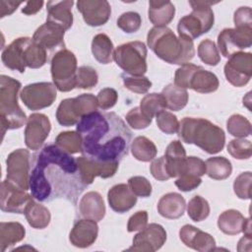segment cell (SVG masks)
I'll return each mask as SVG.
<instances>
[{"label": "cell", "mask_w": 252, "mask_h": 252, "mask_svg": "<svg viewBox=\"0 0 252 252\" xmlns=\"http://www.w3.org/2000/svg\"><path fill=\"white\" fill-rule=\"evenodd\" d=\"M24 214L29 224L36 229L45 228L51 220L49 210L34 200L29 204Z\"/></svg>", "instance_id": "1f68e13d"}, {"label": "cell", "mask_w": 252, "mask_h": 252, "mask_svg": "<svg viewBox=\"0 0 252 252\" xmlns=\"http://www.w3.org/2000/svg\"><path fill=\"white\" fill-rule=\"evenodd\" d=\"M226 128L228 133L235 138H246L251 134V123L241 114L231 115L226 122Z\"/></svg>", "instance_id": "60d3db41"}, {"label": "cell", "mask_w": 252, "mask_h": 252, "mask_svg": "<svg viewBox=\"0 0 252 252\" xmlns=\"http://www.w3.org/2000/svg\"><path fill=\"white\" fill-rule=\"evenodd\" d=\"M161 94L165 100V107L173 111L181 110L188 102V93L186 89L177 87L174 84H169L164 87Z\"/></svg>", "instance_id": "d6a6232c"}, {"label": "cell", "mask_w": 252, "mask_h": 252, "mask_svg": "<svg viewBox=\"0 0 252 252\" xmlns=\"http://www.w3.org/2000/svg\"><path fill=\"white\" fill-rule=\"evenodd\" d=\"M126 121L128 125L136 130H141L147 128L151 123L152 119L148 118L140 109L139 106L132 108L126 114Z\"/></svg>", "instance_id": "f5cc1de1"}, {"label": "cell", "mask_w": 252, "mask_h": 252, "mask_svg": "<svg viewBox=\"0 0 252 252\" xmlns=\"http://www.w3.org/2000/svg\"><path fill=\"white\" fill-rule=\"evenodd\" d=\"M198 56L209 66H216L220 61V55L216 43L211 39H204L198 45Z\"/></svg>", "instance_id": "b9f144b4"}, {"label": "cell", "mask_w": 252, "mask_h": 252, "mask_svg": "<svg viewBox=\"0 0 252 252\" xmlns=\"http://www.w3.org/2000/svg\"><path fill=\"white\" fill-rule=\"evenodd\" d=\"M55 145L70 155L82 151V139L77 131L60 132L55 139Z\"/></svg>", "instance_id": "74e56055"}, {"label": "cell", "mask_w": 252, "mask_h": 252, "mask_svg": "<svg viewBox=\"0 0 252 252\" xmlns=\"http://www.w3.org/2000/svg\"><path fill=\"white\" fill-rule=\"evenodd\" d=\"M141 25L142 19L137 12H125L117 19V27L126 33L136 32L141 28Z\"/></svg>", "instance_id": "c3c4849f"}, {"label": "cell", "mask_w": 252, "mask_h": 252, "mask_svg": "<svg viewBox=\"0 0 252 252\" xmlns=\"http://www.w3.org/2000/svg\"><path fill=\"white\" fill-rule=\"evenodd\" d=\"M210 211L208 201L199 195L194 196L187 205L188 217L196 222L206 220L210 215Z\"/></svg>", "instance_id": "ab89813d"}, {"label": "cell", "mask_w": 252, "mask_h": 252, "mask_svg": "<svg viewBox=\"0 0 252 252\" xmlns=\"http://www.w3.org/2000/svg\"><path fill=\"white\" fill-rule=\"evenodd\" d=\"M148 15L155 27H166L174 18L175 7L167 0H150Z\"/></svg>", "instance_id": "4316f807"}, {"label": "cell", "mask_w": 252, "mask_h": 252, "mask_svg": "<svg viewBox=\"0 0 252 252\" xmlns=\"http://www.w3.org/2000/svg\"><path fill=\"white\" fill-rule=\"evenodd\" d=\"M186 208L185 199L176 192H170L163 195L158 203V214L169 220H176L183 216Z\"/></svg>", "instance_id": "d4e9b609"}, {"label": "cell", "mask_w": 252, "mask_h": 252, "mask_svg": "<svg viewBox=\"0 0 252 252\" xmlns=\"http://www.w3.org/2000/svg\"><path fill=\"white\" fill-rule=\"evenodd\" d=\"M76 160L81 179L87 187L93 183L96 176L102 178L112 177L116 173L119 165V162L117 161L101 162L89 158L85 156L77 158Z\"/></svg>", "instance_id": "2e32d148"}, {"label": "cell", "mask_w": 252, "mask_h": 252, "mask_svg": "<svg viewBox=\"0 0 252 252\" xmlns=\"http://www.w3.org/2000/svg\"><path fill=\"white\" fill-rule=\"evenodd\" d=\"M202 182L201 177L197 176H189V175H182L177 177L175 180L176 187L183 192H188L196 189Z\"/></svg>", "instance_id": "91938a15"}, {"label": "cell", "mask_w": 252, "mask_h": 252, "mask_svg": "<svg viewBox=\"0 0 252 252\" xmlns=\"http://www.w3.org/2000/svg\"><path fill=\"white\" fill-rule=\"evenodd\" d=\"M124 87L136 94H146L152 88V82L145 76H132L126 73L121 75Z\"/></svg>", "instance_id": "f6af8a7d"}, {"label": "cell", "mask_w": 252, "mask_h": 252, "mask_svg": "<svg viewBox=\"0 0 252 252\" xmlns=\"http://www.w3.org/2000/svg\"><path fill=\"white\" fill-rule=\"evenodd\" d=\"M57 89L53 83L39 82L27 85L20 94L24 104L31 110L50 106L56 99Z\"/></svg>", "instance_id": "30bf717a"}, {"label": "cell", "mask_w": 252, "mask_h": 252, "mask_svg": "<svg viewBox=\"0 0 252 252\" xmlns=\"http://www.w3.org/2000/svg\"><path fill=\"white\" fill-rule=\"evenodd\" d=\"M206 173L205 161L197 157H186L182 167L179 172V176L189 175L202 177Z\"/></svg>", "instance_id": "7dc6e473"}, {"label": "cell", "mask_w": 252, "mask_h": 252, "mask_svg": "<svg viewBox=\"0 0 252 252\" xmlns=\"http://www.w3.org/2000/svg\"><path fill=\"white\" fill-rule=\"evenodd\" d=\"M26 229L17 221L0 222V251L5 252L11 246L25 238Z\"/></svg>", "instance_id": "83f0119b"}, {"label": "cell", "mask_w": 252, "mask_h": 252, "mask_svg": "<svg viewBox=\"0 0 252 252\" xmlns=\"http://www.w3.org/2000/svg\"><path fill=\"white\" fill-rule=\"evenodd\" d=\"M76 127L83 156L101 162H120L128 155L132 132L116 113L95 110L83 116Z\"/></svg>", "instance_id": "7a4b0ae2"}, {"label": "cell", "mask_w": 252, "mask_h": 252, "mask_svg": "<svg viewBox=\"0 0 252 252\" xmlns=\"http://www.w3.org/2000/svg\"><path fill=\"white\" fill-rule=\"evenodd\" d=\"M79 212L84 219L95 221L101 220L105 216V205L102 196L95 191L86 193L80 200Z\"/></svg>", "instance_id": "cb8c5ba5"}, {"label": "cell", "mask_w": 252, "mask_h": 252, "mask_svg": "<svg viewBox=\"0 0 252 252\" xmlns=\"http://www.w3.org/2000/svg\"><path fill=\"white\" fill-rule=\"evenodd\" d=\"M156 119H157L158 127L163 133L167 135L177 133L178 127H179V121L173 113L162 110L156 115Z\"/></svg>", "instance_id": "681fc988"}, {"label": "cell", "mask_w": 252, "mask_h": 252, "mask_svg": "<svg viewBox=\"0 0 252 252\" xmlns=\"http://www.w3.org/2000/svg\"><path fill=\"white\" fill-rule=\"evenodd\" d=\"M233 22L235 28H252V10L250 7H239L233 16Z\"/></svg>", "instance_id": "680465c9"}, {"label": "cell", "mask_w": 252, "mask_h": 252, "mask_svg": "<svg viewBox=\"0 0 252 252\" xmlns=\"http://www.w3.org/2000/svg\"><path fill=\"white\" fill-rule=\"evenodd\" d=\"M98 82V76L91 66H81L77 70L76 74V88L90 90L96 86Z\"/></svg>", "instance_id": "ee69618b"}, {"label": "cell", "mask_w": 252, "mask_h": 252, "mask_svg": "<svg viewBox=\"0 0 252 252\" xmlns=\"http://www.w3.org/2000/svg\"><path fill=\"white\" fill-rule=\"evenodd\" d=\"M130 150L136 159L145 162L153 160L158 153L155 143L145 136L136 137L132 141Z\"/></svg>", "instance_id": "836d02e7"}, {"label": "cell", "mask_w": 252, "mask_h": 252, "mask_svg": "<svg viewBox=\"0 0 252 252\" xmlns=\"http://www.w3.org/2000/svg\"><path fill=\"white\" fill-rule=\"evenodd\" d=\"M147 47L142 41H130L116 47L113 60L124 73L132 76H144L148 70Z\"/></svg>", "instance_id": "52a82bcc"}, {"label": "cell", "mask_w": 252, "mask_h": 252, "mask_svg": "<svg viewBox=\"0 0 252 252\" xmlns=\"http://www.w3.org/2000/svg\"><path fill=\"white\" fill-rule=\"evenodd\" d=\"M219 85V79L213 72L198 66L190 77L187 89H192L200 94H210L216 92Z\"/></svg>", "instance_id": "484cf974"}, {"label": "cell", "mask_w": 252, "mask_h": 252, "mask_svg": "<svg viewBox=\"0 0 252 252\" xmlns=\"http://www.w3.org/2000/svg\"><path fill=\"white\" fill-rule=\"evenodd\" d=\"M44 2L43 1H29L26 3L25 7L22 8V13L30 16V15H34L40 9L42 8Z\"/></svg>", "instance_id": "6125c7cd"}, {"label": "cell", "mask_w": 252, "mask_h": 252, "mask_svg": "<svg viewBox=\"0 0 252 252\" xmlns=\"http://www.w3.org/2000/svg\"><path fill=\"white\" fill-rule=\"evenodd\" d=\"M110 208L119 214L128 212L137 203V196L131 191L128 184L119 183L112 186L107 193Z\"/></svg>", "instance_id": "7402d4cb"}, {"label": "cell", "mask_w": 252, "mask_h": 252, "mask_svg": "<svg viewBox=\"0 0 252 252\" xmlns=\"http://www.w3.org/2000/svg\"><path fill=\"white\" fill-rule=\"evenodd\" d=\"M179 237L183 244L199 252L212 251L216 246V240L211 234L191 224H185L180 228Z\"/></svg>", "instance_id": "d6986e66"}, {"label": "cell", "mask_w": 252, "mask_h": 252, "mask_svg": "<svg viewBox=\"0 0 252 252\" xmlns=\"http://www.w3.org/2000/svg\"><path fill=\"white\" fill-rule=\"evenodd\" d=\"M148 46L161 60L169 64L183 65L195 55L193 40L176 36L167 27H154L147 35Z\"/></svg>", "instance_id": "3957f363"}, {"label": "cell", "mask_w": 252, "mask_h": 252, "mask_svg": "<svg viewBox=\"0 0 252 252\" xmlns=\"http://www.w3.org/2000/svg\"><path fill=\"white\" fill-rule=\"evenodd\" d=\"M197 65L192 63H185L181 65L176 71L174 75V85L177 87L187 89L188 88V82L190 80V77L192 73L197 69Z\"/></svg>", "instance_id": "11a10c76"}, {"label": "cell", "mask_w": 252, "mask_h": 252, "mask_svg": "<svg viewBox=\"0 0 252 252\" xmlns=\"http://www.w3.org/2000/svg\"><path fill=\"white\" fill-rule=\"evenodd\" d=\"M92 52L94 59L100 64H109L113 60L114 46L105 33H97L92 40Z\"/></svg>", "instance_id": "4dcf8cb0"}, {"label": "cell", "mask_w": 252, "mask_h": 252, "mask_svg": "<svg viewBox=\"0 0 252 252\" xmlns=\"http://www.w3.org/2000/svg\"><path fill=\"white\" fill-rule=\"evenodd\" d=\"M6 180L16 187L28 191L30 189L31 154L26 149H18L10 153L6 159Z\"/></svg>", "instance_id": "9c48e42d"}, {"label": "cell", "mask_w": 252, "mask_h": 252, "mask_svg": "<svg viewBox=\"0 0 252 252\" xmlns=\"http://www.w3.org/2000/svg\"><path fill=\"white\" fill-rule=\"evenodd\" d=\"M223 71L228 83L237 88L244 87L252 76V54L240 51L231 55Z\"/></svg>", "instance_id": "7c38bea8"}, {"label": "cell", "mask_w": 252, "mask_h": 252, "mask_svg": "<svg viewBox=\"0 0 252 252\" xmlns=\"http://www.w3.org/2000/svg\"><path fill=\"white\" fill-rule=\"evenodd\" d=\"M32 37L23 36L14 39L9 45H7L1 54L3 64L14 71L24 73L26 71L25 64V50Z\"/></svg>", "instance_id": "ffe728a7"}, {"label": "cell", "mask_w": 252, "mask_h": 252, "mask_svg": "<svg viewBox=\"0 0 252 252\" xmlns=\"http://www.w3.org/2000/svg\"><path fill=\"white\" fill-rule=\"evenodd\" d=\"M148 225V213L147 211H138L132 215L127 223L128 232L141 231Z\"/></svg>", "instance_id": "6f0895ef"}, {"label": "cell", "mask_w": 252, "mask_h": 252, "mask_svg": "<svg viewBox=\"0 0 252 252\" xmlns=\"http://www.w3.org/2000/svg\"><path fill=\"white\" fill-rule=\"evenodd\" d=\"M47 57V50L35 43L32 38L25 50L26 67L31 69L40 68L46 63Z\"/></svg>", "instance_id": "d590c367"}, {"label": "cell", "mask_w": 252, "mask_h": 252, "mask_svg": "<svg viewBox=\"0 0 252 252\" xmlns=\"http://www.w3.org/2000/svg\"><path fill=\"white\" fill-rule=\"evenodd\" d=\"M128 186L138 197L147 198L152 194V184L144 176H132L128 179Z\"/></svg>", "instance_id": "816d5d0a"}, {"label": "cell", "mask_w": 252, "mask_h": 252, "mask_svg": "<svg viewBox=\"0 0 252 252\" xmlns=\"http://www.w3.org/2000/svg\"><path fill=\"white\" fill-rule=\"evenodd\" d=\"M206 173L215 180H223L232 172L231 162L224 157H213L206 160Z\"/></svg>", "instance_id": "e575fe53"}, {"label": "cell", "mask_w": 252, "mask_h": 252, "mask_svg": "<svg viewBox=\"0 0 252 252\" xmlns=\"http://www.w3.org/2000/svg\"><path fill=\"white\" fill-rule=\"evenodd\" d=\"M64 34L65 30L62 27L50 22H45L36 29L32 35V40L46 50H61L65 48Z\"/></svg>", "instance_id": "ac0fdd59"}, {"label": "cell", "mask_w": 252, "mask_h": 252, "mask_svg": "<svg viewBox=\"0 0 252 252\" xmlns=\"http://www.w3.org/2000/svg\"><path fill=\"white\" fill-rule=\"evenodd\" d=\"M74 1H48L46 3L47 17L46 22H50L62 27L65 31L69 30L73 25L72 6Z\"/></svg>", "instance_id": "603a6c76"}, {"label": "cell", "mask_w": 252, "mask_h": 252, "mask_svg": "<svg viewBox=\"0 0 252 252\" xmlns=\"http://www.w3.org/2000/svg\"><path fill=\"white\" fill-rule=\"evenodd\" d=\"M150 170L154 178L159 181H165L170 178L167 170V165H166V160L165 157H159L157 158H154L151 165H150Z\"/></svg>", "instance_id": "9f6ffc18"}, {"label": "cell", "mask_w": 252, "mask_h": 252, "mask_svg": "<svg viewBox=\"0 0 252 252\" xmlns=\"http://www.w3.org/2000/svg\"><path fill=\"white\" fill-rule=\"evenodd\" d=\"M228 154L236 159H248L252 154V145L245 138H236L227 145Z\"/></svg>", "instance_id": "bcb514c9"}, {"label": "cell", "mask_w": 252, "mask_h": 252, "mask_svg": "<svg viewBox=\"0 0 252 252\" xmlns=\"http://www.w3.org/2000/svg\"><path fill=\"white\" fill-rule=\"evenodd\" d=\"M77 58L75 54L63 48L58 50L51 59L50 72L53 84L60 92H70L76 88Z\"/></svg>", "instance_id": "ba28073f"}, {"label": "cell", "mask_w": 252, "mask_h": 252, "mask_svg": "<svg viewBox=\"0 0 252 252\" xmlns=\"http://www.w3.org/2000/svg\"><path fill=\"white\" fill-rule=\"evenodd\" d=\"M178 137L186 144H194L210 155L220 153L225 143L223 130L205 118L184 117L179 122Z\"/></svg>", "instance_id": "277c9868"}, {"label": "cell", "mask_w": 252, "mask_h": 252, "mask_svg": "<svg viewBox=\"0 0 252 252\" xmlns=\"http://www.w3.org/2000/svg\"><path fill=\"white\" fill-rule=\"evenodd\" d=\"M96 99L98 107L102 110H106L116 104L118 99V94L112 88H104L98 92Z\"/></svg>", "instance_id": "db71d44e"}, {"label": "cell", "mask_w": 252, "mask_h": 252, "mask_svg": "<svg viewBox=\"0 0 252 252\" xmlns=\"http://www.w3.org/2000/svg\"><path fill=\"white\" fill-rule=\"evenodd\" d=\"M34 199L32 194L22 190L8 180H3L0 190V208L3 212L24 214L27 207Z\"/></svg>", "instance_id": "4fadbf2b"}, {"label": "cell", "mask_w": 252, "mask_h": 252, "mask_svg": "<svg viewBox=\"0 0 252 252\" xmlns=\"http://www.w3.org/2000/svg\"><path fill=\"white\" fill-rule=\"evenodd\" d=\"M74 108L80 119L95 110H97L98 104L96 96L92 94H82L76 97H73Z\"/></svg>", "instance_id": "7bdbcfd3"}, {"label": "cell", "mask_w": 252, "mask_h": 252, "mask_svg": "<svg viewBox=\"0 0 252 252\" xmlns=\"http://www.w3.org/2000/svg\"><path fill=\"white\" fill-rule=\"evenodd\" d=\"M218 2L189 1L192 13L182 17L177 25L178 35L193 40L208 32L214 26L215 16L211 8Z\"/></svg>", "instance_id": "8992f818"}, {"label": "cell", "mask_w": 252, "mask_h": 252, "mask_svg": "<svg viewBox=\"0 0 252 252\" xmlns=\"http://www.w3.org/2000/svg\"><path fill=\"white\" fill-rule=\"evenodd\" d=\"M141 111L150 119H153L158 113L162 111L165 107V100L163 95L157 93L146 94L140 101Z\"/></svg>", "instance_id": "8d00e7d4"}, {"label": "cell", "mask_w": 252, "mask_h": 252, "mask_svg": "<svg viewBox=\"0 0 252 252\" xmlns=\"http://www.w3.org/2000/svg\"><path fill=\"white\" fill-rule=\"evenodd\" d=\"M166 241V231L158 223H150L133 238V245L127 251L154 252L162 247Z\"/></svg>", "instance_id": "9a60e30c"}, {"label": "cell", "mask_w": 252, "mask_h": 252, "mask_svg": "<svg viewBox=\"0 0 252 252\" xmlns=\"http://www.w3.org/2000/svg\"><path fill=\"white\" fill-rule=\"evenodd\" d=\"M98 234V225L95 220L82 219L75 222L69 234L71 244L78 248H87L94 243Z\"/></svg>", "instance_id": "44dd1931"}, {"label": "cell", "mask_w": 252, "mask_h": 252, "mask_svg": "<svg viewBox=\"0 0 252 252\" xmlns=\"http://www.w3.org/2000/svg\"><path fill=\"white\" fill-rule=\"evenodd\" d=\"M246 219L237 210H226L218 219V226L220 231L228 235H236L242 232Z\"/></svg>", "instance_id": "f546056e"}, {"label": "cell", "mask_w": 252, "mask_h": 252, "mask_svg": "<svg viewBox=\"0 0 252 252\" xmlns=\"http://www.w3.org/2000/svg\"><path fill=\"white\" fill-rule=\"evenodd\" d=\"M56 119L60 125L66 127L73 126L79 122L80 117L75 111L73 97L65 98L59 103L56 110Z\"/></svg>", "instance_id": "f35d334b"}, {"label": "cell", "mask_w": 252, "mask_h": 252, "mask_svg": "<svg viewBox=\"0 0 252 252\" xmlns=\"http://www.w3.org/2000/svg\"><path fill=\"white\" fill-rule=\"evenodd\" d=\"M21 1H0V18L11 15L22 4Z\"/></svg>", "instance_id": "94428289"}, {"label": "cell", "mask_w": 252, "mask_h": 252, "mask_svg": "<svg viewBox=\"0 0 252 252\" xmlns=\"http://www.w3.org/2000/svg\"><path fill=\"white\" fill-rule=\"evenodd\" d=\"M51 130L49 118L43 113H32L28 117L25 128V144L32 151L41 148Z\"/></svg>", "instance_id": "5bb4252c"}, {"label": "cell", "mask_w": 252, "mask_h": 252, "mask_svg": "<svg viewBox=\"0 0 252 252\" xmlns=\"http://www.w3.org/2000/svg\"><path fill=\"white\" fill-rule=\"evenodd\" d=\"M251 244H252L251 235L244 234V236L238 242L237 250L238 251H251Z\"/></svg>", "instance_id": "be15d7a7"}, {"label": "cell", "mask_w": 252, "mask_h": 252, "mask_svg": "<svg viewBox=\"0 0 252 252\" xmlns=\"http://www.w3.org/2000/svg\"><path fill=\"white\" fill-rule=\"evenodd\" d=\"M30 190L39 202L63 198L76 204L87 187L80 176L77 160L55 144L45 145L33 155Z\"/></svg>", "instance_id": "6da1fadb"}, {"label": "cell", "mask_w": 252, "mask_h": 252, "mask_svg": "<svg viewBox=\"0 0 252 252\" xmlns=\"http://www.w3.org/2000/svg\"><path fill=\"white\" fill-rule=\"evenodd\" d=\"M251 181L252 173L251 171L241 172L233 182V190L235 195L239 199L248 200L251 198Z\"/></svg>", "instance_id": "f907efd6"}, {"label": "cell", "mask_w": 252, "mask_h": 252, "mask_svg": "<svg viewBox=\"0 0 252 252\" xmlns=\"http://www.w3.org/2000/svg\"><path fill=\"white\" fill-rule=\"evenodd\" d=\"M168 174L171 177H178L182 164L186 158V152L180 141L174 140L169 143L164 153Z\"/></svg>", "instance_id": "f1b7e54d"}, {"label": "cell", "mask_w": 252, "mask_h": 252, "mask_svg": "<svg viewBox=\"0 0 252 252\" xmlns=\"http://www.w3.org/2000/svg\"><path fill=\"white\" fill-rule=\"evenodd\" d=\"M77 9L82 14L85 23L91 27H99L109 20L110 4L105 0H79Z\"/></svg>", "instance_id": "e0dca14e"}, {"label": "cell", "mask_w": 252, "mask_h": 252, "mask_svg": "<svg viewBox=\"0 0 252 252\" xmlns=\"http://www.w3.org/2000/svg\"><path fill=\"white\" fill-rule=\"evenodd\" d=\"M22 85L16 79L0 76V119L1 132L4 136L7 130L19 129L27 122L26 113L18 103V94Z\"/></svg>", "instance_id": "5b68a950"}, {"label": "cell", "mask_w": 252, "mask_h": 252, "mask_svg": "<svg viewBox=\"0 0 252 252\" xmlns=\"http://www.w3.org/2000/svg\"><path fill=\"white\" fill-rule=\"evenodd\" d=\"M252 45V28H226L218 35V49L223 57L240 52Z\"/></svg>", "instance_id": "8fae6325"}]
</instances>
